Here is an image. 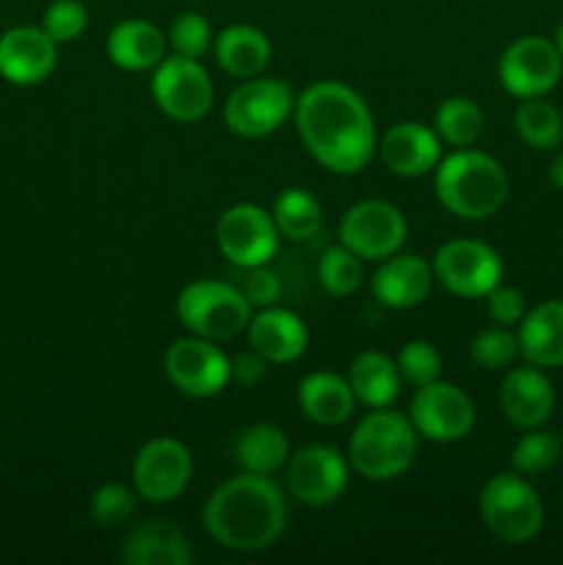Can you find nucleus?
Segmentation results:
<instances>
[{
	"mask_svg": "<svg viewBox=\"0 0 563 565\" xmlns=\"http://www.w3.org/2000/svg\"><path fill=\"white\" fill-rule=\"evenodd\" d=\"M298 138L323 169L359 174L373 160L375 125L368 103L340 81L304 88L293 108Z\"/></svg>",
	"mask_w": 563,
	"mask_h": 565,
	"instance_id": "nucleus-1",
	"label": "nucleus"
},
{
	"mask_svg": "<svg viewBox=\"0 0 563 565\" xmlns=\"http://www.w3.org/2000/svg\"><path fill=\"white\" fill-rule=\"evenodd\" d=\"M287 524V500L270 475L246 472L224 480L204 505V530L235 552L268 550Z\"/></svg>",
	"mask_w": 563,
	"mask_h": 565,
	"instance_id": "nucleus-2",
	"label": "nucleus"
},
{
	"mask_svg": "<svg viewBox=\"0 0 563 565\" xmlns=\"http://www.w3.org/2000/svg\"><path fill=\"white\" fill-rule=\"evenodd\" d=\"M434 191L447 213L486 221L506 204L508 174L491 154L464 147L436 163Z\"/></svg>",
	"mask_w": 563,
	"mask_h": 565,
	"instance_id": "nucleus-3",
	"label": "nucleus"
},
{
	"mask_svg": "<svg viewBox=\"0 0 563 565\" xmlns=\"http://www.w3.org/2000/svg\"><path fill=\"white\" fill-rule=\"evenodd\" d=\"M419 450V434L408 414L373 408L353 428L348 441V461L368 480H395L414 463Z\"/></svg>",
	"mask_w": 563,
	"mask_h": 565,
	"instance_id": "nucleus-4",
	"label": "nucleus"
},
{
	"mask_svg": "<svg viewBox=\"0 0 563 565\" xmlns=\"http://www.w3.org/2000/svg\"><path fill=\"white\" fill-rule=\"evenodd\" d=\"M177 318L191 334L221 342L248 329L252 307L241 287L219 279H196L177 296Z\"/></svg>",
	"mask_w": 563,
	"mask_h": 565,
	"instance_id": "nucleus-5",
	"label": "nucleus"
},
{
	"mask_svg": "<svg viewBox=\"0 0 563 565\" xmlns=\"http://www.w3.org/2000/svg\"><path fill=\"white\" fill-rule=\"evenodd\" d=\"M480 516L491 535L506 544H524L533 539L544 522L541 497L519 472H502L489 478L480 491Z\"/></svg>",
	"mask_w": 563,
	"mask_h": 565,
	"instance_id": "nucleus-6",
	"label": "nucleus"
},
{
	"mask_svg": "<svg viewBox=\"0 0 563 565\" xmlns=\"http://www.w3.org/2000/svg\"><path fill=\"white\" fill-rule=\"evenodd\" d=\"M296 108L293 88L279 77H246L224 103V121L235 136L263 138L279 130Z\"/></svg>",
	"mask_w": 563,
	"mask_h": 565,
	"instance_id": "nucleus-7",
	"label": "nucleus"
},
{
	"mask_svg": "<svg viewBox=\"0 0 563 565\" xmlns=\"http://www.w3.org/2000/svg\"><path fill=\"white\" fill-rule=\"evenodd\" d=\"M152 97L169 119L188 125V121H199L210 114L215 88L199 58L171 53L155 66Z\"/></svg>",
	"mask_w": 563,
	"mask_h": 565,
	"instance_id": "nucleus-8",
	"label": "nucleus"
},
{
	"mask_svg": "<svg viewBox=\"0 0 563 565\" xmlns=\"http://www.w3.org/2000/svg\"><path fill=\"white\" fill-rule=\"evenodd\" d=\"M279 237L274 215L252 202L226 207L215 224V243L221 254L243 270L268 265L279 248Z\"/></svg>",
	"mask_w": 563,
	"mask_h": 565,
	"instance_id": "nucleus-9",
	"label": "nucleus"
},
{
	"mask_svg": "<svg viewBox=\"0 0 563 565\" xmlns=\"http://www.w3.org/2000/svg\"><path fill=\"white\" fill-rule=\"evenodd\" d=\"M406 215L384 199H364L340 218V243L362 259L392 257L406 243Z\"/></svg>",
	"mask_w": 563,
	"mask_h": 565,
	"instance_id": "nucleus-10",
	"label": "nucleus"
},
{
	"mask_svg": "<svg viewBox=\"0 0 563 565\" xmlns=\"http://www.w3.org/2000/svg\"><path fill=\"white\" fill-rule=\"evenodd\" d=\"M434 276L458 298H486L502 279V259L491 246L469 237L447 241L434 257Z\"/></svg>",
	"mask_w": 563,
	"mask_h": 565,
	"instance_id": "nucleus-11",
	"label": "nucleus"
},
{
	"mask_svg": "<svg viewBox=\"0 0 563 565\" xmlns=\"http://www.w3.org/2000/svg\"><path fill=\"white\" fill-rule=\"evenodd\" d=\"M408 419L414 423L419 436L439 445L461 441L475 428V406L467 392L447 381H431L417 386L408 406Z\"/></svg>",
	"mask_w": 563,
	"mask_h": 565,
	"instance_id": "nucleus-12",
	"label": "nucleus"
},
{
	"mask_svg": "<svg viewBox=\"0 0 563 565\" xmlns=\"http://www.w3.org/2000/svg\"><path fill=\"white\" fill-rule=\"evenodd\" d=\"M193 475V458L182 441L171 436L149 439L132 461V489L141 500L163 505L188 489Z\"/></svg>",
	"mask_w": 563,
	"mask_h": 565,
	"instance_id": "nucleus-13",
	"label": "nucleus"
},
{
	"mask_svg": "<svg viewBox=\"0 0 563 565\" xmlns=\"http://www.w3.org/2000/svg\"><path fill=\"white\" fill-rule=\"evenodd\" d=\"M563 72V58L555 42L544 36H519L508 44L497 64L502 88L519 99L544 97L557 86Z\"/></svg>",
	"mask_w": 563,
	"mask_h": 565,
	"instance_id": "nucleus-14",
	"label": "nucleus"
},
{
	"mask_svg": "<svg viewBox=\"0 0 563 565\" xmlns=\"http://www.w3.org/2000/svg\"><path fill=\"white\" fill-rule=\"evenodd\" d=\"M287 494L309 508L340 500L348 489V461L329 445H307L285 463Z\"/></svg>",
	"mask_w": 563,
	"mask_h": 565,
	"instance_id": "nucleus-15",
	"label": "nucleus"
},
{
	"mask_svg": "<svg viewBox=\"0 0 563 565\" xmlns=\"http://www.w3.org/2000/svg\"><path fill=\"white\" fill-rule=\"evenodd\" d=\"M163 367L182 395L199 397V401L219 395L230 384V359L213 340L196 334L171 342Z\"/></svg>",
	"mask_w": 563,
	"mask_h": 565,
	"instance_id": "nucleus-16",
	"label": "nucleus"
},
{
	"mask_svg": "<svg viewBox=\"0 0 563 565\" xmlns=\"http://www.w3.org/2000/svg\"><path fill=\"white\" fill-rule=\"evenodd\" d=\"M59 61V42L44 28L17 25L0 36V77L14 86L47 81Z\"/></svg>",
	"mask_w": 563,
	"mask_h": 565,
	"instance_id": "nucleus-17",
	"label": "nucleus"
},
{
	"mask_svg": "<svg viewBox=\"0 0 563 565\" xmlns=\"http://www.w3.org/2000/svg\"><path fill=\"white\" fill-rule=\"evenodd\" d=\"M500 406L508 423L522 430L541 428L552 417L555 408V390L546 379L544 370L530 364V367H513L502 379Z\"/></svg>",
	"mask_w": 563,
	"mask_h": 565,
	"instance_id": "nucleus-18",
	"label": "nucleus"
},
{
	"mask_svg": "<svg viewBox=\"0 0 563 565\" xmlns=\"http://www.w3.org/2000/svg\"><path fill=\"white\" fill-rule=\"evenodd\" d=\"M434 263L419 254H392L373 274L375 301L390 309H412L428 298L434 287Z\"/></svg>",
	"mask_w": 563,
	"mask_h": 565,
	"instance_id": "nucleus-19",
	"label": "nucleus"
},
{
	"mask_svg": "<svg viewBox=\"0 0 563 565\" xmlns=\"http://www.w3.org/2000/svg\"><path fill=\"white\" fill-rule=\"evenodd\" d=\"M379 154L397 177H423L442 160V138L423 121H401L384 132Z\"/></svg>",
	"mask_w": 563,
	"mask_h": 565,
	"instance_id": "nucleus-20",
	"label": "nucleus"
},
{
	"mask_svg": "<svg viewBox=\"0 0 563 565\" xmlns=\"http://www.w3.org/2000/svg\"><path fill=\"white\" fill-rule=\"evenodd\" d=\"M248 345L268 364H293L309 345V331L296 312L265 307L248 320Z\"/></svg>",
	"mask_w": 563,
	"mask_h": 565,
	"instance_id": "nucleus-21",
	"label": "nucleus"
},
{
	"mask_svg": "<svg viewBox=\"0 0 563 565\" xmlns=\"http://www.w3.org/2000/svg\"><path fill=\"white\" fill-rule=\"evenodd\" d=\"M119 561L127 565H188L193 561V552L180 527L163 519H152L127 533Z\"/></svg>",
	"mask_w": 563,
	"mask_h": 565,
	"instance_id": "nucleus-22",
	"label": "nucleus"
},
{
	"mask_svg": "<svg viewBox=\"0 0 563 565\" xmlns=\"http://www.w3.org/2000/svg\"><path fill=\"white\" fill-rule=\"evenodd\" d=\"M519 353L535 367L563 364V298L539 303L519 320Z\"/></svg>",
	"mask_w": 563,
	"mask_h": 565,
	"instance_id": "nucleus-23",
	"label": "nucleus"
},
{
	"mask_svg": "<svg viewBox=\"0 0 563 565\" xmlns=\"http://www.w3.org/2000/svg\"><path fill=\"white\" fill-rule=\"evenodd\" d=\"M166 50L169 39L149 20H121L105 42L108 58L125 72L155 70L166 58Z\"/></svg>",
	"mask_w": 563,
	"mask_h": 565,
	"instance_id": "nucleus-24",
	"label": "nucleus"
},
{
	"mask_svg": "<svg viewBox=\"0 0 563 565\" xmlns=\"http://www.w3.org/2000/svg\"><path fill=\"white\" fill-rule=\"evenodd\" d=\"M296 401L304 417L318 425H342L353 414V406H357V395H353L348 379L337 373H326V370L309 373L298 381Z\"/></svg>",
	"mask_w": 563,
	"mask_h": 565,
	"instance_id": "nucleus-25",
	"label": "nucleus"
},
{
	"mask_svg": "<svg viewBox=\"0 0 563 565\" xmlns=\"http://www.w3.org/2000/svg\"><path fill=\"white\" fill-rule=\"evenodd\" d=\"M348 384H351L357 403L368 408H386L401 395V370L397 362L384 351H362L353 356L348 367Z\"/></svg>",
	"mask_w": 563,
	"mask_h": 565,
	"instance_id": "nucleus-26",
	"label": "nucleus"
},
{
	"mask_svg": "<svg viewBox=\"0 0 563 565\" xmlns=\"http://www.w3.org/2000/svg\"><path fill=\"white\" fill-rule=\"evenodd\" d=\"M215 61L232 77H257L270 61V42L259 28L237 22L215 36Z\"/></svg>",
	"mask_w": 563,
	"mask_h": 565,
	"instance_id": "nucleus-27",
	"label": "nucleus"
},
{
	"mask_svg": "<svg viewBox=\"0 0 563 565\" xmlns=\"http://www.w3.org/2000/svg\"><path fill=\"white\" fill-rule=\"evenodd\" d=\"M235 456L246 472L276 475L290 458V445L279 425L257 423L237 436Z\"/></svg>",
	"mask_w": 563,
	"mask_h": 565,
	"instance_id": "nucleus-28",
	"label": "nucleus"
},
{
	"mask_svg": "<svg viewBox=\"0 0 563 565\" xmlns=\"http://www.w3.org/2000/svg\"><path fill=\"white\" fill-rule=\"evenodd\" d=\"M274 224L287 241H309L320 230V202L307 188H287L274 199Z\"/></svg>",
	"mask_w": 563,
	"mask_h": 565,
	"instance_id": "nucleus-29",
	"label": "nucleus"
},
{
	"mask_svg": "<svg viewBox=\"0 0 563 565\" xmlns=\"http://www.w3.org/2000/svg\"><path fill=\"white\" fill-rule=\"evenodd\" d=\"M434 130L450 147H472L484 132V110L469 97H447L434 110Z\"/></svg>",
	"mask_w": 563,
	"mask_h": 565,
	"instance_id": "nucleus-30",
	"label": "nucleus"
},
{
	"mask_svg": "<svg viewBox=\"0 0 563 565\" xmlns=\"http://www.w3.org/2000/svg\"><path fill=\"white\" fill-rule=\"evenodd\" d=\"M513 127L519 138L533 149H555L563 138L561 114L541 97L522 99L513 114Z\"/></svg>",
	"mask_w": 563,
	"mask_h": 565,
	"instance_id": "nucleus-31",
	"label": "nucleus"
},
{
	"mask_svg": "<svg viewBox=\"0 0 563 565\" xmlns=\"http://www.w3.org/2000/svg\"><path fill=\"white\" fill-rule=\"evenodd\" d=\"M362 257L340 246H329L318 259V281L329 296L348 298L359 290L362 285Z\"/></svg>",
	"mask_w": 563,
	"mask_h": 565,
	"instance_id": "nucleus-32",
	"label": "nucleus"
},
{
	"mask_svg": "<svg viewBox=\"0 0 563 565\" xmlns=\"http://www.w3.org/2000/svg\"><path fill=\"white\" fill-rule=\"evenodd\" d=\"M517 356H522L519 353V337L511 334L506 326L478 331L469 342V359L484 370H506L517 362Z\"/></svg>",
	"mask_w": 563,
	"mask_h": 565,
	"instance_id": "nucleus-33",
	"label": "nucleus"
},
{
	"mask_svg": "<svg viewBox=\"0 0 563 565\" xmlns=\"http://www.w3.org/2000/svg\"><path fill=\"white\" fill-rule=\"evenodd\" d=\"M166 39H169V47L174 55L202 58L213 47V25L199 11H182V14L174 17Z\"/></svg>",
	"mask_w": 563,
	"mask_h": 565,
	"instance_id": "nucleus-34",
	"label": "nucleus"
},
{
	"mask_svg": "<svg viewBox=\"0 0 563 565\" xmlns=\"http://www.w3.org/2000/svg\"><path fill=\"white\" fill-rule=\"evenodd\" d=\"M561 450L563 447L555 436L533 428V434H524L517 441V447L511 452V463L519 475H539L555 467L557 458H561Z\"/></svg>",
	"mask_w": 563,
	"mask_h": 565,
	"instance_id": "nucleus-35",
	"label": "nucleus"
},
{
	"mask_svg": "<svg viewBox=\"0 0 563 565\" xmlns=\"http://www.w3.org/2000/svg\"><path fill=\"white\" fill-rule=\"evenodd\" d=\"M401 379L412 386H425L442 375V356L428 340H408L395 356Z\"/></svg>",
	"mask_w": 563,
	"mask_h": 565,
	"instance_id": "nucleus-36",
	"label": "nucleus"
},
{
	"mask_svg": "<svg viewBox=\"0 0 563 565\" xmlns=\"http://www.w3.org/2000/svg\"><path fill=\"white\" fill-rule=\"evenodd\" d=\"M136 489L121 483H105L92 497V519L99 527H119L136 513Z\"/></svg>",
	"mask_w": 563,
	"mask_h": 565,
	"instance_id": "nucleus-37",
	"label": "nucleus"
},
{
	"mask_svg": "<svg viewBox=\"0 0 563 565\" xmlns=\"http://www.w3.org/2000/svg\"><path fill=\"white\" fill-rule=\"evenodd\" d=\"M88 25V9L81 0H53L42 17V28L59 44L75 42Z\"/></svg>",
	"mask_w": 563,
	"mask_h": 565,
	"instance_id": "nucleus-38",
	"label": "nucleus"
},
{
	"mask_svg": "<svg viewBox=\"0 0 563 565\" xmlns=\"http://www.w3.org/2000/svg\"><path fill=\"white\" fill-rule=\"evenodd\" d=\"M241 292L246 296L248 307L252 309H265L274 307L282 296V279L276 270H270L268 265H257V268H246L243 276Z\"/></svg>",
	"mask_w": 563,
	"mask_h": 565,
	"instance_id": "nucleus-39",
	"label": "nucleus"
},
{
	"mask_svg": "<svg viewBox=\"0 0 563 565\" xmlns=\"http://www.w3.org/2000/svg\"><path fill=\"white\" fill-rule=\"evenodd\" d=\"M486 312L489 318L495 320L497 326H519V320L524 318L528 307H524V296L517 290V287H508V285H497L495 290L486 296Z\"/></svg>",
	"mask_w": 563,
	"mask_h": 565,
	"instance_id": "nucleus-40",
	"label": "nucleus"
},
{
	"mask_svg": "<svg viewBox=\"0 0 563 565\" xmlns=\"http://www.w3.org/2000/svg\"><path fill=\"white\" fill-rule=\"evenodd\" d=\"M268 362L257 351H241L230 359V381H237L243 386H254L265 379Z\"/></svg>",
	"mask_w": 563,
	"mask_h": 565,
	"instance_id": "nucleus-41",
	"label": "nucleus"
},
{
	"mask_svg": "<svg viewBox=\"0 0 563 565\" xmlns=\"http://www.w3.org/2000/svg\"><path fill=\"white\" fill-rule=\"evenodd\" d=\"M550 182L563 191V152L552 158V163H550Z\"/></svg>",
	"mask_w": 563,
	"mask_h": 565,
	"instance_id": "nucleus-42",
	"label": "nucleus"
},
{
	"mask_svg": "<svg viewBox=\"0 0 563 565\" xmlns=\"http://www.w3.org/2000/svg\"><path fill=\"white\" fill-rule=\"evenodd\" d=\"M552 42H555L557 53H561V58H563V22H561V25H557V31H555V39H552Z\"/></svg>",
	"mask_w": 563,
	"mask_h": 565,
	"instance_id": "nucleus-43",
	"label": "nucleus"
},
{
	"mask_svg": "<svg viewBox=\"0 0 563 565\" xmlns=\"http://www.w3.org/2000/svg\"><path fill=\"white\" fill-rule=\"evenodd\" d=\"M561 447H563V441H561Z\"/></svg>",
	"mask_w": 563,
	"mask_h": 565,
	"instance_id": "nucleus-44",
	"label": "nucleus"
}]
</instances>
